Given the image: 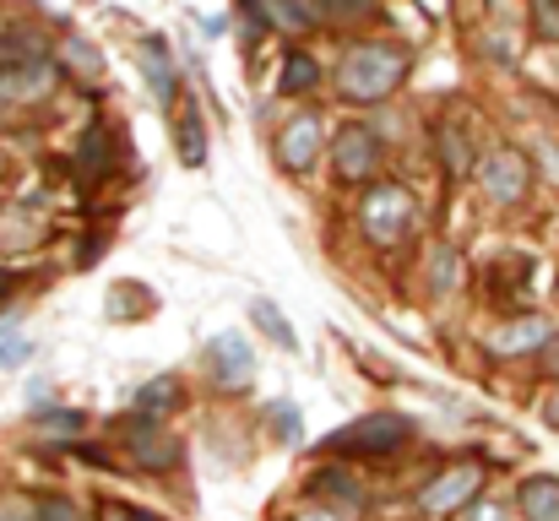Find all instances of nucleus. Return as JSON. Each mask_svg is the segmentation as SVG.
<instances>
[{"mask_svg":"<svg viewBox=\"0 0 559 521\" xmlns=\"http://www.w3.org/2000/svg\"><path fill=\"white\" fill-rule=\"evenodd\" d=\"M402 71H407V49H396V44H359V49L343 55L337 87L354 104H380L402 82Z\"/></svg>","mask_w":559,"mask_h":521,"instance_id":"f257e3e1","label":"nucleus"},{"mask_svg":"<svg viewBox=\"0 0 559 521\" xmlns=\"http://www.w3.org/2000/svg\"><path fill=\"white\" fill-rule=\"evenodd\" d=\"M413 217H418V206H413V196H407L402 185H374L370 196L359 201V228H365V239L380 245V250L402 245L407 228H413Z\"/></svg>","mask_w":559,"mask_h":521,"instance_id":"f03ea898","label":"nucleus"},{"mask_svg":"<svg viewBox=\"0 0 559 521\" xmlns=\"http://www.w3.org/2000/svg\"><path fill=\"white\" fill-rule=\"evenodd\" d=\"M407 435H413V424H407L402 413H370V418H354L348 429H337L326 446L343 451V457H385V451H396Z\"/></svg>","mask_w":559,"mask_h":521,"instance_id":"7ed1b4c3","label":"nucleus"},{"mask_svg":"<svg viewBox=\"0 0 559 521\" xmlns=\"http://www.w3.org/2000/svg\"><path fill=\"white\" fill-rule=\"evenodd\" d=\"M527 179H533V164H527V153H516V147H495L484 164H478V185L495 196V201H522L527 196Z\"/></svg>","mask_w":559,"mask_h":521,"instance_id":"20e7f679","label":"nucleus"},{"mask_svg":"<svg viewBox=\"0 0 559 521\" xmlns=\"http://www.w3.org/2000/svg\"><path fill=\"white\" fill-rule=\"evenodd\" d=\"M321 120L316 115H294L288 126H283V137H277V164L288 174H310L316 169V158H321Z\"/></svg>","mask_w":559,"mask_h":521,"instance_id":"39448f33","label":"nucleus"},{"mask_svg":"<svg viewBox=\"0 0 559 521\" xmlns=\"http://www.w3.org/2000/svg\"><path fill=\"white\" fill-rule=\"evenodd\" d=\"M332 164L343 179H370L380 169V142H374L370 126H343L332 142Z\"/></svg>","mask_w":559,"mask_h":521,"instance_id":"423d86ee","label":"nucleus"},{"mask_svg":"<svg viewBox=\"0 0 559 521\" xmlns=\"http://www.w3.org/2000/svg\"><path fill=\"white\" fill-rule=\"evenodd\" d=\"M478 484H484L478 467H451V473H440V478L418 495V506H424L429 517H451L456 506H467V500L478 495Z\"/></svg>","mask_w":559,"mask_h":521,"instance_id":"0eeeda50","label":"nucleus"},{"mask_svg":"<svg viewBox=\"0 0 559 521\" xmlns=\"http://www.w3.org/2000/svg\"><path fill=\"white\" fill-rule=\"evenodd\" d=\"M212 369H217V380H223L228 391H239V386H250V375H255V353H250V343H245L239 332H223V338L212 343Z\"/></svg>","mask_w":559,"mask_h":521,"instance_id":"6e6552de","label":"nucleus"},{"mask_svg":"<svg viewBox=\"0 0 559 521\" xmlns=\"http://www.w3.org/2000/svg\"><path fill=\"white\" fill-rule=\"evenodd\" d=\"M126 446H131V457H136L142 467H153V473H164V467L180 462V435H164L158 424H136V429L126 435Z\"/></svg>","mask_w":559,"mask_h":521,"instance_id":"1a4fd4ad","label":"nucleus"},{"mask_svg":"<svg viewBox=\"0 0 559 521\" xmlns=\"http://www.w3.org/2000/svg\"><path fill=\"white\" fill-rule=\"evenodd\" d=\"M549 338H555V321H544V316H522V321L489 332V347L511 358V353H533V347H544Z\"/></svg>","mask_w":559,"mask_h":521,"instance_id":"9d476101","label":"nucleus"},{"mask_svg":"<svg viewBox=\"0 0 559 521\" xmlns=\"http://www.w3.org/2000/svg\"><path fill=\"white\" fill-rule=\"evenodd\" d=\"M142 71H147V87H153V98L158 104H175V87H180V76H175V60H169V44L164 38H142Z\"/></svg>","mask_w":559,"mask_h":521,"instance_id":"9b49d317","label":"nucleus"},{"mask_svg":"<svg viewBox=\"0 0 559 521\" xmlns=\"http://www.w3.org/2000/svg\"><path fill=\"white\" fill-rule=\"evenodd\" d=\"M175 153H180L186 169L206 164V131H201V109L190 98H180V109H175Z\"/></svg>","mask_w":559,"mask_h":521,"instance_id":"f8f14e48","label":"nucleus"},{"mask_svg":"<svg viewBox=\"0 0 559 521\" xmlns=\"http://www.w3.org/2000/svg\"><path fill=\"white\" fill-rule=\"evenodd\" d=\"M516 506H522L527 521H559V478H549V473L527 478V484L516 489Z\"/></svg>","mask_w":559,"mask_h":521,"instance_id":"ddd939ff","label":"nucleus"},{"mask_svg":"<svg viewBox=\"0 0 559 521\" xmlns=\"http://www.w3.org/2000/svg\"><path fill=\"white\" fill-rule=\"evenodd\" d=\"M76 164H82L87 179H109L115 174V137H109V126H87V137L76 147Z\"/></svg>","mask_w":559,"mask_h":521,"instance_id":"4468645a","label":"nucleus"},{"mask_svg":"<svg viewBox=\"0 0 559 521\" xmlns=\"http://www.w3.org/2000/svg\"><path fill=\"white\" fill-rule=\"evenodd\" d=\"M245 11H255L261 22H277V27H288V33H299L305 22L321 16L310 0H245Z\"/></svg>","mask_w":559,"mask_h":521,"instance_id":"2eb2a0df","label":"nucleus"},{"mask_svg":"<svg viewBox=\"0 0 559 521\" xmlns=\"http://www.w3.org/2000/svg\"><path fill=\"white\" fill-rule=\"evenodd\" d=\"M175 396H180V386H175V375H158V380H147L142 391H136V418H158V413H169L175 407Z\"/></svg>","mask_w":559,"mask_h":521,"instance_id":"dca6fc26","label":"nucleus"},{"mask_svg":"<svg viewBox=\"0 0 559 521\" xmlns=\"http://www.w3.org/2000/svg\"><path fill=\"white\" fill-rule=\"evenodd\" d=\"M250 321H255V327H261V332H266V338H272L277 347H294V343H299V338H294V327H288V316H283L272 299H255V305H250Z\"/></svg>","mask_w":559,"mask_h":521,"instance_id":"f3484780","label":"nucleus"},{"mask_svg":"<svg viewBox=\"0 0 559 521\" xmlns=\"http://www.w3.org/2000/svg\"><path fill=\"white\" fill-rule=\"evenodd\" d=\"M60 55L71 60V71H76L82 82H98V76H104V55H98V49H87L82 38H66V44H60Z\"/></svg>","mask_w":559,"mask_h":521,"instance_id":"a211bd4d","label":"nucleus"},{"mask_svg":"<svg viewBox=\"0 0 559 521\" xmlns=\"http://www.w3.org/2000/svg\"><path fill=\"white\" fill-rule=\"evenodd\" d=\"M316 489H321V495H332L343 511H359V506H365V489H359V484H348V473H316Z\"/></svg>","mask_w":559,"mask_h":521,"instance_id":"6ab92c4d","label":"nucleus"},{"mask_svg":"<svg viewBox=\"0 0 559 521\" xmlns=\"http://www.w3.org/2000/svg\"><path fill=\"white\" fill-rule=\"evenodd\" d=\"M316 76H321V71H316L310 55H288V60H283V93H310Z\"/></svg>","mask_w":559,"mask_h":521,"instance_id":"aec40b11","label":"nucleus"},{"mask_svg":"<svg viewBox=\"0 0 559 521\" xmlns=\"http://www.w3.org/2000/svg\"><path fill=\"white\" fill-rule=\"evenodd\" d=\"M429 277H435V288H440V294H451V288H456V250H451V245H440V250H435Z\"/></svg>","mask_w":559,"mask_h":521,"instance_id":"412c9836","label":"nucleus"},{"mask_svg":"<svg viewBox=\"0 0 559 521\" xmlns=\"http://www.w3.org/2000/svg\"><path fill=\"white\" fill-rule=\"evenodd\" d=\"M33 353H38V347L27 343V338H0V369H22Z\"/></svg>","mask_w":559,"mask_h":521,"instance_id":"4be33fe9","label":"nucleus"},{"mask_svg":"<svg viewBox=\"0 0 559 521\" xmlns=\"http://www.w3.org/2000/svg\"><path fill=\"white\" fill-rule=\"evenodd\" d=\"M272 424H277V440H283V446H294V440H299V413H294L288 402H277V407H272Z\"/></svg>","mask_w":559,"mask_h":521,"instance_id":"5701e85b","label":"nucleus"},{"mask_svg":"<svg viewBox=\"0 0 559 521\" xmlns=\"http://www.w3.org/2000/svg\"><path fill=\"white\" fill-rule=\"evenodd\" d=\"M38 521H82V511H76L71 500H44V506H38Z\"/></svg>","mask_w":559,"mask_h":521,"instance_id":"b1692460","label":"nucleus"},{"mask_svg":"<svg viewBox=\"0 0 559 521\" xmlns=\"http://www.w3.org/2000/svg\"><path fill=\"white\" fill-rule=\"evenodd\" d=\"M44 429H60V435H76V429H82V413H44Z\"/></svg>","mask_w":559,"mask_h":521,"instance_id":"393cba45","label":"nucleus"},{"mask_svg":"<svg viewBox=\"0 0 559 521\" xmlns=\"http://www.w3.org/2000/svg\"><path fill=\"white\" fill-rule=\"evenodd\" d=\"M533 153H538V164H544V174H549V179H559V142H538Z\"/></svg>","mask_w":559,"mask_h":521,"instance_id":"a878e982","label":"nucleus"},{"mask_svg":"<svg viewBox=\"0 0 559 521\" xmlns=\"http://www.w3.org/2000/svg\"><path fill=\"white\" fill-rule=\"evenodd\" d=\"M538 27H544L549 38H559V5L555 0H538Z\"/></svg>","mask_w":559,"mask_h":521,"instance_id":"bb28decb","label":"nucleus"},{"mask_svg":"<svg viewBox=\"0 0 559 521\" xmlns=\"http://www.w3.org/2000/svg\"><path fill=\"white\" fill-rule=\"evenodd\" d=\"M326 11H337V16H370L374 5L370 0H326Z\"/></svg>","mask_w":559,"mask_h":521,"instance_id":"cd10ccee","label":"nucleus"},{"mask_svg":"<svg viewBox=\"0 0 559 521\" xmlns=\"http://www.w3.org/2000/svg\"><path fill=\"white\" fill-rule=\"evenodd\" d=\"M0 521H33V511H27L22 500H5V506H0Z\"/></svg>","mask_w":559,"mask_h":521,"instance_id":"c85d7f7f","label":"nucleus"},{"mask_svg":"<svg viewBox=\"0 0 559 521\" xmlns=\"http://www.w3.org/2000/svg\"><path fill=\"white\" fill-rule=\"evenodd\" d=\"M467 521H506V517H500V506H489V500H484V506H473V511H467Z\"/></svg>","mask_w":559,"mask_h":521,"instance_id":"c756f323","label":"nucleus"},{"mask_svg":"<svg viewBox=\"0 0 559 521\" xmlns=\"http://www.w3.org/2000/svg\"><path fill=\"white\" fill-rule=\"evenodd\" d=\"M544 418H549V424H555V429H559V391H555V396H549V402H544Z\"/></svg>","mask_w":559,"mask_h":521,"instance_id":"7c9ffc66","label":"nucleus"},{"mask_svg":"<svg viewBox=\"0 0 559 521\" xmlns=\"http://www.w3.org/2000/svg\"><path fill=\"white\" fill-rule=\"evenodd\" d=\"M294 521H337V517H332V511H299Z\"/></svg>","mask_w":559,"mask_h":521,"instance_id":"2f4dec72","label":"nucleus"},{"mask_svg":"<svg viewBox=\"0 0 559 521\" xmlns=\"http://www.w3.org/2000/svg\"><path fill=\"white\" fill-rule=\"evenodd\" d=\"M104 521H136V517H131V511H120V506H109V511H104Z\"/></svg>","mask_w":559,"mask_h":521,"instance_id":"473e14b6","label":"nucleus"},{"mask_svg":"<svg viewBox=\"0 0 559 521\" xmlns=\"http://www.w3.org/2000/svg\"><path fill=\"white\" fill-rule=\"evenodd\" d=\"M5 294H11V272L0 267V299H5Z\"/></svg>","mask_w":559,"mask_h":521,"instance_id":"72a5a7b5","label":"nucleus"},{"mask_svg":"<svg viewBox=\"0 0 559 521\" xmlns=\"http://www.w3.org/2000/svg\"><path fill=\"white\" fill-rule=\"evenodd\" d=\"M136 521H158V517H136Z\"/></svg>","mask_w":559,"mask_h":521,"instance_id":"f704fd0d","label":"nucleus"},{"mask_svg":"<svg viewBox=\"0 0 559 521\" xmlns=\"http://www.w3.org/2000/svg\"><path fill=\"white\" fill-rule=\"evenodd\" d=\"M555 369H559V358H555Z\"/></svg>","mask_w":559,"mask_h":521,"instance_id":"c9c22d12","label":"nucleus"}]
</instances>
